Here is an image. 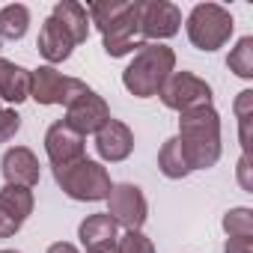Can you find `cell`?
<instances>
[{
    "label": "cell",
    "mask_w": 253,
    "mask_h": 253,
    "mask_svg": "<svg viewBox=\"0 0 253 253\" xmlns=\"http://www.w3.org/2000/svg\"><path fill=\"white\" fill-rule=\"evenodd\" d=\"M89 24L98 27L104 39V54L107 57H125L137 54L143 42H137L140 33V0L122 3V0H101V3L86 6Z\"/></svg>",
    "instance_id": "cell-1"
},
{
    "label": "cell",
    "mask_w": 253,
    "mask_h": 253,
    "mask_svg": "<svg viewBox=\"0 0 253 253\" xmlns=\"http://www.w3.org/2000/svg\"><path fill=\"white\" fill-rule=\"evenodd\" d=\"M179 146L191 170H209L220 161V113L209 107H197L179 113Z\"/></svg>",
    "instance_id": "cell-2"
},
{
    "label": "cell",
    "mask_w": 253,
    "mask_h": 253,
    "mask_svg": "<svg viewBox=\"0 0 253 253\" xmlns=\"http://www.w3.org/2000/svg\"><path fill=\"white\" fill-rule=\"evenodd\" d=\"M176 72V51L161 42H143L134 60L122 72V86L137 98H152L161 92L164 81Z\"/></svg>",
    "instance_id": "cell-3"
},
{
    "label": "cell",
    "mask_w": 253,
    "mask_h": 253,
    "mask_svg": "<svg viewBox=\"0 0 253 253\" xmlns=\"http://www.w3.org/2000/svg\"><path fill=\"white\" fill-rule=\"evenodd\" d=\"M54 179L57 185L63 188L66 197L78 200V203H98V200H107L113 182H110V173L92 161V158H81L75 164H66V167H54Z\"/></svg>",
    "instance_id": "cell-4"
},
{
    "label": "cell",
    "mask_w": 253,
    "mask_h": 253,
    "mask_svg": "<svg viewBox=\"0 0 253 253\" xmlns=\"http://www.w3.org/2000/svg\"><path fill=\"white\" fill-rule=\"evenodd\" d=\"M185 30H188V39L197 51L211 54L229 42L235 21H232V12L220 3H197L185 21Z\"/></svg>",
    "instance_id": "cell-5"
},
{
    "label": "cell",
    "mask_w": 253,
    "mask_h": 253,
    "mask_svg": "<svg viewBox=\"0 0 253 253\" xmlns=\"http://www.w3.org/2000/svg\"><path fill=\"white\" fill-rule=\"evenodd\" d=\"M89 86L78 78H69L63 72H57L54 66H39L30 72V98L39 104H72L81 92H86Z\"/></svg>",
    "instance_id": "cell-6"
},
{
    "label": "cell",
    "mask_w": 253,
    "mask_h": 253,
    "mask_svg": "<svg viewBox=\"0 0 253 253\" xmlns=\"http://www.w3.org/2000/svg\"><path fill=\"white\" fill-rule=\"evenodd\" d=\"M158 98L164 101V107H170L176 113H188V110L211 104V86L203 78H197L194 72H173L164 81Z\"/></svg>",
    "instance_id": "cell-7"
},
{
    "label": "cell",
    "mask_w": 253,
    "mask_h": 253,
    "mask_svg": "<svg viewBox=\"0 0 253 253\" xmlns=\"http://www.w3.org/2000/svg\"><path fill=\"white\" fill-rule=\"evenodd\" d=\"M107 214L122 229H143V223L149 217V206H146L143 191L131 182L113 185L107 194Z\"/></svg>",
    "instance_id": "cell-8"
},
{
    "label": "cell",
    "mask_w": 253,
    "mask_h": 253,
    "mask_svg": "<svg viewBox=\"0 0 253 253\" xmlns=\"http://www.w3.org/2000/svg\"><path fill=\"white\" fill-rule=\"evenodd\" d=\"M182 27V9L170 0H140V36L146 42H161L176 36Z\"/></svg>",
    "instance_id": "cell-9"
},
{
    "label": "cell",
    "mask_w": 253,
    "mask_h": 253,
    "mask_svg": "<svg viewBox=\"0 0 253 253\" xmlns=\"http://www.w3.org/2000/svg\"><path fill=\"white\" fill-rule=\"evenodd\" d=\"M107 119H110L107 101H104L98 92L86 89V92H81V95L66 107V119H63V122L69 125V128H75L81 137H86V134H95Z\"/></svg>",
    "instance_id": "cell-10"
},
{
    "label": "cell",
    "mask_w": 253,
    "mask_h": 253,
    "mask_svg": "<svg viewBox=\"0 0 253 253\" xmlns=\"http://www.w3.org/2000/svg\"><path fill=\"white\" fill-rule=\"evenodd\" d=\"M33 206L36 200L30 188H18V185L0 188V238H12L33 214Z\"/></svg>",
    "instance_id": "cell-11"
},
{
    "label": "cell",
    "mask_w": 253,
    "mask_h": 253,
    "mask_svg": "<svg viewBox=\"0 0 253 253\" xmlns=\"http://www.w3.org/2000/svg\"><path fill=\"white\" fill-rule=\"evenodd\" d=\"M86 137H81L75 128H69V125L63 119L51 122L48 131H45V152H48V161L54 167H66V164H75L81 158H86Z\"/></svg>",
    "instance_id": "cell-12"
},
{
    "label": "cell",
    "mask_w": 253,
    "mask_h": 253,
    "mask_svg": "<svg viewBox=\"0 0 253 253\" xmlns=\"http://www.w3.org/2000/svg\"><path fill=\"white\" fill-rule=\"evenodd\" d=\"M95 152L101 161H110V164H119L125 161L131 152H134V134L125 122L119 119H107L101 128L95 131Z\"/></svg>",
    "instance_id": "cell-13"
},
{
    "label": "cell",
    "mask_w": 253,
    "mask_h": 253,
    "mask_svg": "<svg viewBox=\"0 0 253 253\" xmlns=\"http://www.w3.org/2000/svg\"><path fill=\"white\" fill-rule=\"evenodd\" d=\"M0 170H3L6 185H18V188H30V191L39 185V158L27 146L6 149L3 161H0Z\"/></svg>",
    "instance_id": "cell-14"
},
{
    "label": "cell",
    "mask_w": 253,
    "mask_h": 253,
    "mask_svg": "<svg viewBox=\"0 0 253 253\" xmlns=\"http://www.w3.org/2000/svg\"><path fill=\"white\" fill-rule=\"evenodd\" d=\"M78 238L84 244L86 253H101V250H113L116 238H119V226L113 223V217L107 211L101 214H89L86 220H81L78 226Z\"/></svg>",
    "instance_id": "cell-15"
},
{
    "label": "cell",
    "mask_w": 253,
    "mask_h": 253,
    "mask_svg": "<svg viewBox=\"0 0 253 253\" xmlns=\"http://www.w3.org/2000/svg\"><path fill=\"white\" fill-rule=\"evenodd\" d=\"M36 48H39V54L48 60V66H54V63H66V60L72 57V51H75V39L66 33V27H63L60 21L45 18V24H42V30H39V42H36Z\"/></svg>",
    "instance_id": "cell-16"
},
{
    "label": "cell",
    "mask_w": 253,
    "mask_h": 253,
    "mask_svg": "<svg viewBox=\"0 0 253 253\" xmlns=\"http://www.w3.org/2000/svg\"><path fill=\"white\" fill-rule=\"evenodd\" d=\"M30 98V69L0 57V101L21 104Z\"/></svg>",
    "instance_id": "cell-17"
},
{
    "label": "cell",
    "mask_w": 253,
    "mask_h": 253,
    "mask_svg": "<svg viewBox=\"0 0 253 253\" xmlns=\"http://www.w3.org/2000/svg\"><path fill=\"white\" fill-rule=\"evenodd\" d=\"M51 18L66 27V33L75 39V45L89 39V15H86V6L78 3V0H60L51 12Z\"/></svg>",
    "instance_id": "cell-18"
},
{
    "label": "cell",
    "mask_w": 253,
    "mask_h": 253,
    "mask_svg": "<svg viewBox=\"0 0 253 253\" xmlns=\"http://www.w3.org/2000/svg\"><path fill=\"white\" fill-rule=\"evenodd\" d=\"M27 27H30V9L24 3H9L0 9V39L18 42L24 39Z\"/></svg>",
    "instance_id": "cell-19"
},
{
    "label": "cell",
    "mask_w": 253,
    "mask_h": 253,
    "mask_svg": "<svg viewBox=\"0 0 253 253\" xmlns=\"http://www.w3.org/2000/svg\"><path fill=\"white\" fill-rule=\"evenodd\" d=\"M158 170H161L167 179H185V176L191 173V167H188V161H185V152H182V146H179V137L164 140V146H161V152H158Z\"/></svg>",
    "instance_id": "cell-20"
},
{
    "label": "cell",
    "mask_w": 253,
    "mask_h": 253,
    "mask_svg": "<svg viewBox=\"0 0 253 253\" xmlns=\"http://www.w3.org/2000/svg\"><path fill=\"white\" fill-rule=\"evenodd\" d=\"M226 66H229V72H235L244 81L253 78V36H241L235 42V48L226 57Z\"/></svg>",
    "instance_id": "cell-21"
},
{
    "label": "cell",
    "mask_w": 253,
    "mask_h": 253,
    "mask_svg": "<svg viewBox=\"0 0 253 253\" xmlns=\"http://www.w3.org/2000/svg\"><path fill=\"white\" fill-rule=\"evenodd\" d=\"M226 238H253V209L247 206H238V209H229L220 220Z\"/></svg>",
    "instance_id": "cell-22"
},
{
    "label": "cell",
    "mask_w": 253,
    "mask_h": 253,
    "mask_svg": "<svg viewBox=\"0 0 253 253\" xmlns=\"http://www.w3.org/2000/svg\"><path fill=\"white\" fill-rule=\"evenodd\" d=\"M235 116H238V140L241 155H250V119H253V89H241L235 98Z\"/></svg>",
    "instance_id": "cell-23"
},
{
    "label": "cell",
    "mask_w": 253,
    "mask_h": 253,
    "mask_svg": "<svg viewBox=\"0 0 253 253\" xmlns=\"http://www.w3.org/2000/svg\"><path fill=\"white\" fill-rule=\"evenodd\" d=\"M116 253H155V244L143 229H125L116 238Z\"/></svg>",
    "instance_id": "cell-24"
},
{
    "label": "cell",
    "mask_w": 253,
    "mask_h": 253,
    "mask_svg": "<svg viewBox=\"0 0 253 253\" xmlns=\"http://www.w3.org/2000/svg\"><path fill=\"white\" fill-rule=\"evenodd\" d=\"M21 131V116L12 107H0V143H9Z\"/></svg>",
    "instance_id": "cell-25"
},
{
    "label": "cell",
    "mask_w": 253,
    "mask_h": 253,
    "mask_svg": "<svg viewBox=\"0 0 253 253\" xmlns=\"http://www.w3.org/2000/svg\"><path fill=\"white\" fill-rule=\"evenodd\" d=\"M223 253H253V238H226Z\"/></svg>",
    "instance_id": "cell-26"
},
{
    "label": "cell",
    "mask_w": 253,
    "mask_h": 253,
    "mask_svg": "<svg viewBox=\"0 0 253 253\" xmlns=\"http://www.w3.org/2000/svg\"><path fill=\"white\" fill-rule=\"evenodd\" d=\"M238 182L244 191H253V182H250V155H241L238 161Z\"/></svg>",
    "instance_id": "cell-27"
},
{
    "label": "cell",
    "mask_w": 253,
    "mask_h": 253,
    "mask_svg": "<svg viewBox=\"0 0 253 253\" xmlns=\"http://www.w3.org/2000/svg\"><path fill=\"white\" fill-rule=\"evenodd\" d=\"M48 253H81L75 244H69V241H54L51 247H48Z\"/></svg>",
    "instance_id": "cell-28"
},
{
    "label": "cell",
    "mask_w": 253,
    "mask_h": 253,
    "mask_svg": "<svg viewBox=\"0 0 253 253\" xmlns=\"http://www.w3.org/2000/svg\"><path fill=\"white\" fill-rule=\"evenodd\" d=\"M0 253H18V250H0Z\"/></svg>",
    "instance_id": "cell-29"
},
{
    "label": "cell",
    "mask_w": 253,
    "mask_h": 253,
    "mask_svg": "<svg viewBox=\"0 0 253 253\" xmlns=\"http://www.w3.org/2000/svg\"><path fill=\"white\" fill-rule=\"evenodd\" d=\"M101 253H116V247H113V250H101Z\"/></svg>",
    "instance_id": "cell-30"
}]
</instances>
